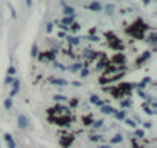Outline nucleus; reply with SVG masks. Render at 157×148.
<instances>
[{
    "label": "nucleus",
    "instance_id": "72a5a7b5",
    "mask_svg": "<svg viewBox=\"0 0 157 148\" xmlns=\"http://www.w3.org/2000/svg\"><path fill=\"white\" fill-rule=\"evenodd\" d=\"M100 148H111V146H109V145H102Z\"/></svg>",
    "mask_w": 157,
    "mask_h": 148
},
{
    "label": "nucleus",
    "instance_id": "cd10ccee",
    "mask_svg": "<svg viewBox=\"0 0 157 148\" xmlns=\"http://www.w3.org/2000/svg\"><path fill=\"white\" fill-rule=\"evenodd\" d=\"M51 29H52V23H48V26H46V33H51Z\"/></svg>",
    "mask_w": 157,
    "mask_h": 148
},
{
    "label": "nucleus",
    "instance_id": "4be33fe9",
    "mask_svg": "<svg viewBox=\"0 0 157 148\" xmlns=\"http://www.w3.org/2000/svg\"><path fill=\"white\" fill-rule=\"evenodd\" d=\"M54 100H56V102H63V100H66V97L62 96V94H56V96H54Z\"/></svg>",
    "mask_w": 157,
    "mask_h": 148
},
{
    "label": "nucleus",
    "instance_id": "a878e982",
    "mask_svg": "<svg viewBox=\"0 0 157 148\" xmlns=\"http://www.w3.org/2000/svg\"><path fill=\"white\" fill-rule=\"evenodd\" d=\"M90 140H93V142H99V140H100V136L93 134V136H90Z\"/></svg>",
    "mask_w": 157,
    "mask_h": 148
},
{
    "label": "nucleus",
    "instance_id": "7ed1b4c3",
    "mask_svg": "<svg viewBox=\"0 0 157 148\" xmlns=\"http://www.w3.org/2000/svg\"><path fill=\"white\" fill-rule=\"evenodd\" d=\"M11 88H13V91H11V94H10V97H14L17 93H19V90H20V80H17V79H14V82L11 84Z\"/></svg>",
    "mask_w": 157,
    "mask_h": 148
},
{
    "label": "nucleus",
    "instance_id": "9d476101",
    "mask_svg": "<svg viewBox=\"0 0 157 148\" xmlns=\"http://www.w3.org/2000/svg\"><path fill=\"white\" fill-rule=\"evenodd\" d=\"M3 107H5V110H6V111H10V110L13 108V97H8V99H5V102H3Z\"/></svg>",
    "mask_w": 157,
    "mask_h": 148
},
{
    "label": "nucleus",
    "instance_id": "20e7f679",
    "mask_svg": "<svg viewBox=\"0 0 157 148\" xmlns=\"http://www.w3.org/2000/svg\"><path fill=\"white\" fill-rule=\"evenodd\" d=\"M114 111H116V110H114L111 105H108V103H105V105L100 107V113H102V114H108V116H109V114H114Z\"/></svg>",
    "mask_w": 157,
    "mask_h": 148
},
{
    "label": "nucleus",
    "instance_id": "bb28decb",
    "mask_svg": "<svg viewBox=\"0 0 157 148\" xmlns=\"http://www.w3.org/2000/svg\"><path fill=\"white\" fill-rule=\"evenodd\" d=\"M143 110H145V113H148V114H152V113H154V111H151L149 107H146V105H143Z\"/></svg>",
    "mask_w": 157,
    "mask_h": 148
},
{
    "label": "nucleus",
    "instance_id": "5701e85b",
    "mask_svg": "<svg viewBox=\"0 0 157 148\" xmlns=\"http://www.w3.org/2000/svg\"><path fill=\"white\" fill-rule=\"evenodd\" d=\"M125 122H126V125H128V127H132V128H136V122H134L132 119H125Z\"/></svg>",
    "mask_w": 157,
    "mask_h": 148
},
{
    "label": "nucleus",
    "instance_id": "7c9ffc66",
    "mask_svg": "<svg viewBox=\"0 0 157 148\" xmlns=\"http://www.w3.org/2000/svg\"><path fill=\"white\" fill-rule=\"evenodd\" d=\"M31 3H33L31 0H26V6H28V8H31Z\"/></svg>",
    "mask_w": 157,
    "mask_h": 148
},
{
    "label": "nucleus",
    "instance_id": "39448f33",
    "mask_svg": "<svg viewBox=\"0 0 157 148\" xmlns=\"http://www.w3.org/2000/svg\"><path fill=\"white\" fill-rule=\"evenodd\" d=\"M88 8H90L91 11H94V13H100V11H102V5H100V2H97V0L91 2V3L88 5Z\"/></svg>",
    "mask_w": 157,
    "mask_h": 148
},
{
    "label": "nucleus",
    "instance_id": "1a4fd4ad",
    "mask_svg": "<svg viewBox=\"0 0 157 148\" xmlns=\"http://www.w3.org/2000/svg\"><path fill=\"white\" fill-rule=\"evenodd\" d=\"M113 116H114L117 120H125V119H126V113H125V111H117V110H116Z\"/></svg>",
    "mask_w": 157,
    "mask_h": 148
},
{
    "label": "nucleus",
    "instance_id": "9b49d317",
    "mask_svg": "<svg viewBox=\"0 0 157 148\" xmlns=\"http://www.w3.org/2000/svg\"><path fill=\"white\" fill-rule=\"evenodd\" d=\"M72 140H74V137H72V136H68V139L62 137V139H60V143H62V145H63V146L66 148V146H68V145H69V143H71Z\"/></svg>",
    "mask_w": 157,
    "mask_h": 148
},
{
    "label": "nucleus",
    "instance_id": "f3484780",
    "mask_svg": "<svg viewBox=\"0 0 157 148\" xmlns=\"http://www.w3.org/2000/svg\"><path fill=\"white\" fill-rule=\"evenodd\" d=\"M82 68H83V65H82V63H74V65H72L69 69H71V72H75V71L82 69Z\"/></svg>",
    "mask_w": 157,
    "mask_h": 148
},
{
    "label": "nucleus",
    "instance_id": "aec40b11",
    "mask_svg": "<svg viewBox=\"0 0 157 148\" xmlns=\"http://www.w3.org/2000/svg\"><path fill=\"white\" fill-rule=\"evenodd\" d=\"M91 125H93V128H100V127H103V120H94Z\"/></svg>",
    "mask_w": 157,
    "mask_h": 148
},
{
    "label": "nucleus",
    "instance_id": "ddd939ff",
    "mask_svg": "<svg viewBox=\"0 0 157 148\" xmlns=\"http://www.w3.org/2000/svg\"><path fill=\"white\" fill-rule=\"evenodd\" d=\"M122 140H123V136H120V134H116L114 137H111V140H109V142L114 145V143H120Z\"/></svg>",
    "mask_w": 157,
    "mask_h": 148
},
{
    "label": "nucleus",
    "instance_id": "f257e3e1",
    "mask_svg": "<svg viewBox=\"0 0 157 148\" xmlns=\"http://www.w3.org/2000/svg\"><path fill=\"white\" fill-rule=\"evenodd\" d=\"M17 127H19L20 130L29 128V119H28L26 114H19V116H17Z\"/></svg>",
    "mask_w": 157,
    "mask_h": 148
},
{
    "label": "nucleus",
    "instance_id": "473e14b6",
    "mask_svg": "<svg viewBox=\"0 0 157 148\" xmlns=\"http://www.w3.org/2000/svg\"><path fill=\"white\" fill-rule=\"evenodd\" d=\"M142 2H143V3H145V5H148V3H149V2H151V0H142Z\"/></svg>",
    "mask_w": 157,
    "mask_h": 148
},
{
    "label": "nucleus",
    "instance_id": "c85d7f7f",
    "mask_svg": "<svg viewBox=\"0 0 157 148\" xmlns=\"http://www.w3.org/2000/svg\"><path fill=\"white\" fill-rule=\"evenodd\" d=\"M69 42L74 43V45H77V43H78V39H71V37H69Z\"/></svg>",
    "mask_w": 157,
    "mask_h": 148
},
{
    "label": "nucleus",
    "instance_id": "393cba45",
    "mask_svg": "<svg viewBox=\"0 0 157 148\" xmlns=\"http://www.w3.org/2000/svg\"><path fill=\"white\" fill-rule=\"evenodd\" d=\"M14 82V77H11V76H6V79H5V85H11Z\"/></svg>",
    "mask_w": 157,
    "mask_h": 148
},
{
    "label": "nucleus",
    "instance_id": "b1692460",
    "mask_svg": "<svg viewBox=\"0 0 157 148\" xmlns=\"http://www.w3.org/2000/svg\"><path fill=\"white\" fill-rule=\"evenodd\" d=\"M37 56V45H33L31 48V57H36Z\"/></svg>",
    "mask_w": 157,
    "mask_h": 148
},
{
    "label": "nucleus",
    "instance_id": "6ab92c4d",
    "mask_svg": "<svg viewBox=\"0 0 157 148\" xmlns=\"http://www.w3.org/2000/svg\"><path fill=\"white\" fill-rule=\"evenodd\" d=\"M148 42H149L151 45H155V42H157V34H155V33H152V34L149 36V39H148Z\"/></svg>",
    "mask_w": 157,
    "mask_h": 148
},
{
    "label": "nucleus",
    "instance_id": "c756f323",
    "mask_svg": "<svg viewBox=\"0 0 157 148\" xmlns=\"http://www.w3.org/2000/svg\"><path fill=\"white\" fill-rule=\"evenodd\" d=\"M77 103H78V102H77L75 99H74V100H71V107H77Z\"/></svg>",
    "mask_w": 157,
    "mask_h": 148
},
{
    "label": "nucleus",
    "instance_id": "0eeeda50",
    "mask_svg": "<svg viewBox=\"0 0 157 148\" xmlns=\"http://www.w3.org/2000/svg\"><path fill=\"white\" fill-rule=\"evenodd\" d=\"M90 102H91L93 105H97V107L105 105V102H103V100H100V97H99V96H96V94H93V96L90 97Z\"/></svg>",
    "mask_w": 157,
    "mask_h": 148
},
{
    "label": "nucleus",
    "instance_id": "2f4dec72",
    "mask_svg": "<svg viewBox=\"0 0 157 148\" xmlns=\"http://www.w3.org/2000/svg\"><path fill=\"white\" fill-rule=\"evenodd\" d=\"M145 127L146 128H151V122H145Z\"/></svg>",
    "mask_w": 157,
    "mask_h": 148
},
{
    "label": "nucleus",
    "instance_id": "4468645a",
    "mask_svg": "<svg viewBox=\"0 0 157 148\" xmlns=\"http://www.w3.org/2000/svg\"><path fill=\"white\" fill-rule=\"evenodd\" d=\"M88 76H90V69H88L86 66L82 68V69H80V77H82V79H86Z\"/></svg>",
    "mask_w": 157,
    "mask_h": 148
},
{
    "label": "nucleus",
    "instance_id": "f8f14e48",
    "mask_svg": "<svg viewBox=\"0 0 157 148\" xmlns=\"http://www.w3.org/2000/svg\"><path fill=\"white\" fill-rule=\"evenodd\" d=\"M63 14H65L66 17L74 16V8H72V6H65V8H63Z\"/></svg>",
    "mask_w": 157,
    "mask_h": 148
},
{
    "label": "nucleus",
    "instance_id": "dca6fc26",
    "mask_svg": "<svg viewBox=\"0 0 157 148\" xmlns=\"http://www.w3.org/2000/svg\"><path fill=\"white\" fill-rule=\"evenodd\" d=\"M114 10H116V6L113 5V3H109V5H106V8H105V11H106V14H114Z\"/></svg>",
    "mask_w": 157,
    "mask_h": 148
},
{
    "label": "nucleus",
    "instance_id": "412c9836",
    "mask_svg": "<svg viewBox=\"0 0 157 148\" xmlns=\"http://www.w3.org/2000/svg\"><path fill=\"white\" fill-rule=\"evenodd\" d=\"M134 136L139 137V139H142V137L145 136V131H143V130H136V131H134Z\"/></svg>",
    "mask_w": 157,
    "mask_h": 148
},
{
    "label": "nucleus",
    "instance_id": "6e6552de",
    "mask_svg": "<svg viewBox=\"0 0 157 148\" xmlns=\"http://www.w3.org/2000/svg\"><path fill=\"white\" fill-rule=\"evenodd\" d=\"M72 23H74V16L63 17V19H62V22H60V25H63V26H68V25H72Z\"/></svg>",
    "mask_w": 157,
    "mask_h": 148
},
{
    "label": "nucleus",
    "instance_id": "a211bd4d",
    "mask_svg": "<svg viewBox=\"0 0 157 148\" xmlns=\"http://www.w3.org/2000/svg\"><path fill=\"white\" fill-rule=\"evenodd\" d=\"M16 72H17L16 66H10V68H8V71H6V76H11V77H13V76H14Z\"/></svg>",
    "mask_w": 157,
    "mask_h": 148
},
{
    "label": "nucleus",
    "instance_id": "423d86ee",
    "mask_svg": "<svg viewBox=\"0 0 157 148\" xmlns=\"http://www.w3.org/2000/svg\"><path fill=\"white\" fill-rule=\"evenodd\" d=\"M49 82H51L52 85H57V87H66V85H68L66 80H63V79H56V77H51Z\"/></svg>",
    "mask_w": 157,
    "mask_h": 148
},
{
    "label": "nucleus",
    "instance_id": "f03ea898",
    "mask_svg": "<svg viewBox=\"0 0 157 148\" xmlns=\"http://www.w3.org/2000/svg\"><path fill=\"white\" fill-rule=\"evenodd\" d=\"M3 137H5V142H6L8 148H16V140H14V137H13L10 133H5Z\"/></svg>",
    "mask_w": 157,
    "mask_h": 148
},
{
    "label": "nucleus",
    "instance_id": "2eb2a0df",
    "mask_svg": "<svg viewBox=\"0 0 157 148\" xmlns=\"http://www.w3.org/2000/svg\"><path fill=\"white\" fill-rule=\"evenodd\" d=\"M111 48H117V49H123V45L119 42V39H116L114 42H111Z\"/></svg>",
    "mask_w": 157,
    "mask_h": 148
}]
</instances>
